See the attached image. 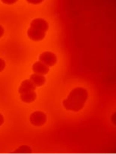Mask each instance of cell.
<instances>
[{
    "instance_id": "cell-5",
    "label": "cell",
    "mask_w": 116,
    "mask_h": 154,
    "mask_svg": "<svg viewBox=\"0 0 116 154\" xmlns=\"http://www.w3.org/2000/svg\"><path fill=\"white\" fill-rule=\"evenodd\" d=\"M27 37L34 42L42 41L46 36V33L29 27L27 31Z\"/></svg>"
},
{
    "instance_id": "cell-10",
    "label": "cell",
    "mask_w": 116,
    "mask_h": 154,
    "mask_svg": "<svg viewBox=\"0 0 116 154\" xmlns=\"http://www.w3.org/2000/svg\"><path fill=\"white\" fill-rule=\"evenodd\" d=\"M32 150L30 146L27 145H23L17 148L14 151L15 153L19 154H29L32 153Z\"/></svg>"
},
{
    "instance_id": "cell-3",
    "label": "cell",
    "mask_w": 116,
    "mask_h": 154,
    "mask_svg": "<svg viewBox=\"0 0 116 154\" xmlns=\"http://www.w3.org/2000/svg\"><path fill=\"white\" fill-rule=\"evenodd\" d=\"M39 61L50 67L54 66L57 62V57L56 54L50 51L43 52L38 57Z\"/></svg>"
},
{
    "instance_id": "cell-11",
    "label": "cell",
    "mask_w": 116,
    "mask_h": 154,
    "mask_svg": "<svg viewBox=\"0 0 116 154\" xmlns=\"http://www.w3.org/2000/svg\"><path fill=\"white\" fill-rule=\"evenodd\" d=\"M6 62L5 60L0 58V73L4 71L5 69Z\"/></svg>"
},
{
    "instance_id": "cell-8",
    "label": "cell",
    "mask_w": 116,
    "mask_h": 154,
    "mask_svg": "<svg viewBox=\"0 0 116 154\" xmlns=\"http://www.w3.org/2000/svg\"><path fill=\"white\" fill-rule=\"evenodd\" d=\"M29 79L36 87H41L46 83V78L44 75L33 74L30 75Z\"/></svg>"
},
{
    "instance_id": "cell-9",
    "label": "cell",
    "mask_w": 116,
    "mask_h": 154,
    "mask_svg": "<svg viewBox=\"0 0 116 154\" xmlns=\"http://www.w3.org/2000/svg\"><path fill=\"white\" fill-rule=\"evenodd\" d=\"M37 97V94L35 91L20 94V99L21 102L26 104H29L35 102Z\"/></svg>"
},
{
    "instance_id": "cell-12",
    "label": "cell",
    "mask_w": 116,
    "mask_h": 154,
    "mask_svg": "<svg viewBox=\"0 0 116 154\" xmlns=\"http://www.w3.org/2000/svg\"><path fill=\"white\" fill-rule=\"evenodd\" d=\"M3 4L6 5H13L17 2V1H8V0H5V1H1Z\"/></svg>"
},
{
    "instance_id": "cell-15",
    "label": "cell",
    "mask_w": 116,
    "mask_h": 154,
    "mask_svg": "<svg viewBox=\"0 0 116 154\" xmlns=\"http://www.w3.org/2000/svg\"><path fill=\"white\" fill-rule=\"evenodd\" d=\"M5 122V118L4 115L0 113V126H2Z\"/></svg>"
},
{
    "instance_id": "cell-14",
    "label": "cell",
    "mask_w": 116,
    "mask_h": 154,
    "mask_svg": "<svg viewBox=\"0 0 116 154\" xmlns=\"http://www.w3.org/2000/svg\"><path fill=\"white\" fill-rule=\"evenodd\" d=\"M5 34V29L2 25L0 24V39L4 37Z\"/></svg>"
},
{
    "instance_id": "cell-1",
    "label": "cell",
    "mask_w": 116,
    "mask_h": 154,
    "mask_svg": "<svg viewBox=\"0 0 116 154\" xmlns=\"http://www.w3.org/2000/svg\"><path fill=\"white\" fill-rule=\"evenodd\" d=\"M88 91L84 87L77 86L72 90L62 104L68 112H77L84 109L88 99Z\"/></svg>"
},
{
    "instance_id": "cell-7",
    "label": "cell",
    "mask_w": 116,
    "mask_h": 154,
    "mask_svg": "<svg viewBox=\"0 0 116 154\" xmlns=\"http://www.w3.org/2000/svg\"><path fill=\"white\" fill-rule=\"evenodd\" d=\"M31 68L34 73L44 75L48 74L50 71V68L48 66L39 61L35 62Z\"/></svg>"
},
{
    "instance_id": "cell-6",
    "label": "cell",
    "mask_w": 116,
    "mask_h": 154,
    "mask_svg": "<svg viewBox=\"0 0 116 154\" xmlns=\"http://www.w3.org/2000/svg\"><path fill=\"white\" fill-rule=\"evenodd\" d=\"M36 87L32 83V82L29 79L24 80L21 82L18 89V93L19 94H25L33 92L36 90Z\"/></svg>"
},
{
    "instance_id": "cell-2",
    "label": "cell",
    "mask_w": 116,
    "mask_h": 154,
    "mask_svg": "<svg viewBox=\"0 0 116 154\" xmlns=\"http://www.w3.org/2000/svg\"><path fill=\"white\" fill-rule=\"evenodd\" d=\"M47 115L44 112L36 111L33 112L29 117V122L33 126L41 127L47 122Z\"/></svg>"
},
{
    "instance_id": "cell-13",
    "label": "cell",
    "mask_w": 116,
    "mask_h": 154,
    "mask_svg": "<svg viewBox=\"0 0 116 154\" xmlns=\"http://www.w3.org/2000/svg\"><path fill=\"white\" fill-rule=\"evenodd\" d=\"M27 2L29 3V4H31V5H39V4H41L42 2H43V1H32V0H31V1H29V0H28V1H27Z\"/></svg>"
},
{
    "instance_id": "cell-4",
    "label": "cell",
    "mask_w": 116,
    "mask_h": 154,
    "mask_svg": "<svg viewBox=\"0 0 116 154\" xmlns=\"http://www.w3.org/2000/svg\"><path fill=\"white\" fill-rule=\"evenodd\" d=\"M30 28L47 32L49 29L48 22L42 18H36L31 20Z\"/></svg>"
}]
</instances>
